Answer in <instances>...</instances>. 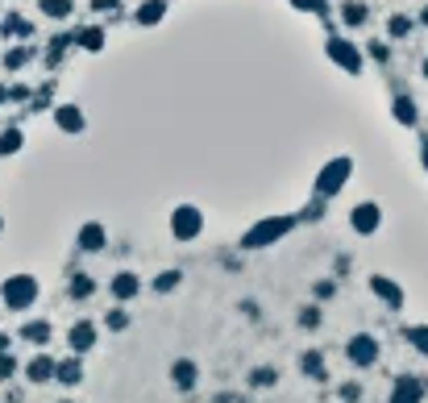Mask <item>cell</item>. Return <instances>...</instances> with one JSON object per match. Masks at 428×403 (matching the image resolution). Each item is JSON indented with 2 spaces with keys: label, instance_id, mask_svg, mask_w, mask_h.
Here are the masks:
<instances>
[{
  "label": "cell",
  "instance_id": "1",
  "mask_svg": "<svg viewBox=\"0 0 428 403\" xmlns=\"http://www.w3.org/2000/svg\"><path fill=\"white\" fill-rule=\"evenodd\" d=\"M325 58L333 63L341 75H366V54H362V46L354 42L345 30H329V38H325Z\"/></svg>",
  "mask_w": 428,
  "mask_h": 403
},
{
  "label": "cell",
  "instance_id": "2",
  "mask_svg": "<svg viewBox=\"0 0 428 403\" xmlns=\"http://www.w3.org/2000/svg\"><path fill=\"white\" fill-rule=\"evenodd\" d=\"M295 224H299L295 212H291V217H287V212L283 217H262V221H254L245 233H241V250H245V254H249V250H271L275 241H283Z\"/></svg>",
  "mask_w": 428,
  "mask_h": 403
},
{
  "label": "cell",
  "instance_id": "3",
  "mask_svg": "<svg viewBox=\"0 0 428 403\" xmlns=\"http://www.w3.org/2000/svg\"><path fill=\"white\" fill-rule=\"evenodd\" d=\"M38 295H42V283L34 279V274H8L4 283H0V304L8 308V312H25V308H34L38 304Z\"/></svg>",
  "mask_w": 428,
  "mask_h": 403
},
{
  "label": "cell",
  "instance_id": "4",
  "mask_svg": "<svg viewBox=\"0 0 428 403\" xmlns=\"http://www.w3.org/2000/svg\"><path fill=\"white\" fill-rule=\"evenodd\" d=\"M354 179V158L349 154H337L329 158L320 171H316V183H312V196H320V200H333L345 191V183Z\"/></svg>",
  "mask_w": 428,
  "mask_h": 403
},
{
  "label": "cell",
  "instance_id": "5",
  "mask_svg": "<svg viewBox=\"0 0 428 403\" xmlns=\"http://www.w3.org/2000/svg\"><path fill=\"white\" fill-rule=\"evenodd\" d=\"M167 229H171V237L175 241H200V233H204V208L200 204H191V200H183V204H175L171 208V221H167Z\"/></svg>",
  "mask_w": 428,
  "mask_h": 403
},
{
  "label": "cell",
  "instance_id": "6",
  "mask_svg": "<svg viewBox=\"0 0 428 403\" xmlns=\"http://www.w3.org/2000/svg\"><path fill=\"white\" fill-rule=\"evenodd\" d=\"M379 337H370V333H354L349 341H345V358L349 366H358V370H370V366H379Z\"/></svg>",
  "mask_w": 428,
  "mask_h": 403
},
{
  "label": "cell",
  "instance_id": "7",
  "mask_svg": "<svg viewBox=\"0 0 428 403\" xmlns=\"http://www.w3.org/2000/svg\"><path fill=\"white\" fill-rule=\"evenodd\" d=\"M50 121H54L58 134H67V137H84L88 134V113H84L79 104H71V100L54 104V108H50Z\"/></svg>",
  "mask_w": 428,
  "mask_h": 403
},
{
  "label": "cell",
  "instance_id": "8",
  "mask_svg": "<svg viewBox=\"0 0 428 403\" xmlns=\"http://www.w3.org/2000/svg\"><path fill=\"white\" fill-rule=\"evenodd\" d=\"M349 229H354L358 237H375L382 229V208L375 200H358V204L349 208Z\"/></svg>",
  "mask_w": 428,
  "mask_h": 403
},
{
  "label": "cell",
  "instance_id": "9",
  "mask_svg": "<svg viewBox=\"0 0 428 403\" xmlns=\"http://www.w3.org/2000/svg\"><path fill=\"white\" fill-rule=\"evenodd\" d=\"M96 341H100V328H96V320H88V316H84V320H75V324L67 328V350H71V354H79V358H84V354H92Z\"/></svg>",
  "mask_w": 428,
  "mask_h": 403
},
{
  "label": "cell",
  "instance_id": "10",
  "mask_svg": "<svg viewBox=\"0 0 428 403\" xmlns=\"http://www.w3.org/2000/svg\"><path fill=\"white\" fill-rule=\"evenodd\" d=\"M75 250L79 254H104L108 250V229L100 221H84L79 233H75Z\"/></svg>",
  "mask_w": 428,
  "mask_h": 403
},
{
  "label": "cell",
  "instance_id": "11",
  "mask_svg": "<svg viewBox=\"0 0 428 403\" xmlns=\"http://www.w3.org/2000/svg\"><path fill=\"white\" fill-rule=\"evenodd\" d=\"M337 21H341L345 34L366 30V25H370V4H366V0H341V4H337Z\"/></svg>",
  "mask_w": 428,
  "mask_h": 403
},
{
  "label": "cell",
  "instance_id": "12",
  "mask_svg": "<svg viewBox=\"0 0 428 403\" xmlns=\"http://www.w3.org/2000/svg\"><path fill=\"white\" fill-rule=\"evenodd\" d=\"M391 117L399 129H420V104L408 91H391Z\"/></svg>",
  "mask_w": 428,
  "mask_h": 403
},
{
  "label": "cell",
  "instance_id": "13",
  "mask_svg": "<svg viewBox=\"0 0 428 403\" xmlns=\"http://www.w3.org/2000/svg\"><path fill=\"white\" fill-rule=\"evenodd\" d=\"M424 378H416V374H399L395 383H391V399L387 403H424Z\"/></svg>",
  "mask_w": 428,
  "mask_h": 403
},
{
  "label": "cell",
  "instance_id": "14",
  "mask_svg": "<svg viewBox=\"0 0 428 403\" xmlns=\"http://www.w3.org/2000/svg\"><path fill=\"white\" fill-rule=\"evenodd\" d=\"M138 291H142V274H138V270H117V274H112V283H108V295H112L117 304L138 300Z\"/></svg>",
  "mask_w": 428,
  "mask_h": 403
},
{
  "label": "cell",
  "instance_id": "15",
  "mask_svg": "<svg viewBox=\"0 0 428 403\" xmlns=\"http://www.w3.org/2000/svg\"><path fill=\"white\" fill-rule=\"evenodd\" d=\"M75 46L88 50V54H100V50L108 46V25H104V21H88V25H79V30H75Z\"/></svg>",
  "mask_w": 428,
  "mask_h": 403
},
{
  "label": "cell",
  "instance_id": "16",
  "mask_svg": "<svg viewBox=\"0 0 428 403\" xmlns=\"http://www.w3.org/2000/svg\"><path fill=\"white\" fill-rule=\"evenodd\" d=\"M34 58H38V46H34V42H13L8 50H4L0 67H4L8 75H17V71H25V67H30Z\"/></svg>",
  "mask_w": 428,
  "mask_h": 403
},
{
  "label": "cell",
  "instance_id": "17",
  "mask_svg": "<svg viewBox=\"0 0 428 403\" xmlns=\"http://www.w3.org/2000/svg\"><path fill=\"white\" fill-rule=\"evenodd\" d=\"M34 21H25L21 13H4V21H0V38L4 42H34Z\"/></svg>",
  "mask_w": 428,
  "mask_h": 403
},
{
  "label": "cell",
  "instance_id": "18",
  "mask_svg": "<svg viewBox=\"0 0 428 403\" xmlns=\"http://www.w3.org/2000/svg\"><path fill=\"white\" fill-rule=\"evenodd\" d=\"M370 291L379 295V300L387 304V308H391V312H399V308L408 304V300H403V287H399L395 279H387V274H370Z\"/></svg>",
  "mask_w": 428,
  "mask_h": 403
},
{
  "label": "cell",
  "instance_id": "19",
  "mask_svg": "<svg viewBox=\"0 0 428 403\" xmlns=\"http://www.w3.org/2000/svg\"><path fill=\"white\" fill-rule=\"evenodd\" d=\"M167 0H138L134 4V25H142V30H154V25H162L167 21Z\"/></svg>",
  "mask_w": 428,
  "mask_h": 403
},
{
  "label": "cell",
  "instance_id": "20",
  "mask_svg": "<svg viewBox=\"0 0 428 403\" xmlns=\"http://www.w3.org/2000/svg\"><path fill=\"white\" fill-rule=\"evenodd\" d=\"M299 374L312 378V383H329V362H325V350H304L299 354Z\"/></svg>",
  "mask_w": 428,
  "mask_h": 403
},
{
  "label": "cell",
  "instance_id": "21",
  "mask_svg": "<svg viewBox=\"0 0 428 403\" xmlns=\"http://www.w3.org/2000/svg\"><path fill=\"white\" fill-rule=\"evenodd\" d=\"M75 46V30L71 34H54L46 42V50H42V63H46V71H58L63 67V58H67V50Z\"/></svg>",
  "mask_w": 428,
  "mask_h": 403
},
{
  "label": "cell",
  "instance_id": "22",
  "mask_svg": "<svg viewBox=\"0 0 428 403\" xmlns=\"http://www.w3.org/2000/svg\"><path fill=\"white\" fill-rule=\"evenodd\" d=\"M96 291H100V283H96L88 270H71V279H67V300L84 304V300H92Z\"/></svg>",
  "mask_w": 428,
  "mask_h": 403
},
{
  "label": "cell",
  "instance_id": "23",
  "mask_svg": "<svg viewBox=\"0 0 428 403\" xmlns=\"http://www.w3.org/2000/svg\"><path fill=\"white\" fill-rule=\"evenodd\" d=\"M171 383H175V391H191L200 383V366L191 358H175L171 362Z\"/></svg>",
  "mask_w": 428,
  "mask_h": 403
},
{
  "label": "cell",
  "instance_id": "24",
  "mask_svg": "<svg viewBox=\"0 0 428 403\" xmlns=\"http://www.w3.org/2000/svg\"><path fill=\"white\" fill-rule=\"evenodd\" d=\"M54 366H58V362L50 358V354H34V358L25 362V378H30L34 387H42V383L54 378Z\"/></svg>",
  "mask_w": 428,
  "mask_h": 403
},
{
  "label": "cell",
  "instance_id": "25",
  "mask_svg": "<svg viewBox=\"0 0 428 403\" xmlns=\"http://www.w3.org/2000/svg\"><path fill=\"white\" fill-rule=\"evenodd\" d=\"M17 337H21V341H30V345H38V350H46L50 337H54V328H50V320H25Z\"/></svg>",
  "mask_w": 428,
  "mask_h": 403
},
{
  "label": "cell",
  "instance_id": "26",
  "mask_svg": "<svg viewBox=\"0 0 428 403\" xmlns=\"http://www.w3.org/2000/svg\"><path fill=\"white\" fill-rule=\"evenodd\" d=\"M54 378H58L63 387H79V383H84V362H79V354L58 362V366H54Z\"/></svg>",
  "mask_w": 428,
  "mask_h": 403
},
{
  "label": "cell",
  "instance_id": "27",
  "mask_svg": "<svg viewBox=\"0 0 428 403\" xmlns=\"http://www.w3.org/2000/svg\"><path fill=\"white\" fill-rule=\"evenodd\" d=\"M412 30H416V17H408V13H391L387 17V38L391 42H408Z\"/></svg>",
  "mask_w": 428,
  "mask_h": 403
},
{
  "label": "cell",
  "instance_id": "28",
  "mask_svg": "<svg viewBox=\"0 0 428 403\" xmlns=\"http://www.w3.org/2000/svg\"><path fill=\"white\" fill-rule=\"evenodd\" d=\"M21 150H25V129L21 125H4L0 129V158H13Z\"/></svg>",
  "mask_w": 428,
  "mask_h": 403
},
{
  "label": "cell",
  "instance_id": "29",
  "mask_svg": "<svg viewBox=\"0 0 428 403\" xmlns=\"http://www.w3.org/2000/svg\"><path fill=\"white\" fill-rule=\"evenodd\" d=\"M362 54H366V63H375V67H391V42H382V38H366V42H362Z\"/></svg>",
  "mask_w": 428,
  "mask_h": 403
},
{
  "label": "cell",
  "instance_id": "30",
  "mask_svg": "<svg viewBox=\"0 0 428 403\" xmlns=\"http://www.w3.org/2000/svg\"><path fill=\"white\" fill-rule=\"evenodd\" d=\"M38 13L46 21H67L75 13V0H38Z\"/></svg>",
  "mask_w": 428,
  "mask_h": 403
},
{
  "label": "cell",
  "instance_id": "31",
  "mask_svg": "<svg viewBox=\"0 0 428 403\" xmlns=\"http://www.w3.org/2000/svg\"><path fill=\"white\" fill-rule=\"evenodd\" d=\"M291 8H295V13H308V17H320V21H325V17L333 13V0H291Z\"/></svg>",
  "mask_w": 428,
  "mask_h": 403
},
{
  "label": "cell",
  "instance_id": "32",
  "mask_svg": "<svg viewBox=\"0 0 428 403\" xmlns=\"http://www.w3.org/2000/svg\"><path fill=\"white\" fill-rule=\"evenodd\" d=\"M275 383H279V370H275V366L249 370V387H254V391H266V387H275Z\"/></svg>",
  "mask_w": 428,
  "mask_h": 403
},
{
  "label": "cell",
  "instance_id": "33",
  "mask_svg": "<svg viewBox=\"0 0 428 403\" xmlns=\"http://www.w3.org/2000/svg\"><path fill=\"white\" fill-rule=\"evenodd\" d=\"M320 320H325V308H320V304H304V308H299V328L316 333V328H320Z\"/></svg>",
  "mask_w": 428,
  "mask_h": 403
},
{
  "label": "cell",
  "instance_id": "34",
  "mask_svg": "<svg viewBox=\"0 0 428 403\" xmlns=\"http://www.w3.org/2000/svg\"><path fill=\"white\" fill-rule=\"evenodd\" d=\"M179 283H183V270H162V274L154 279V291H158V295H167V291H175Z\"/></svg>",
  "mask_w": 428,
  "mask_h": 403
},
{
  "label": "cell",
  "instance_id": "35",
  "mask_svg": "<svg viewBox=\"0 0 428 403\" xmlns=\"http://www.w3.org/2000/svg\"><path fill=\"white\" fill-rule=\"evenodd\" d=\"M104 328H112V333H125L129 328V312L117 304V308H108V316H104Z\"/></svg>",
  "mask_w": 428,
  "mask_h": 403
},
{
  "label": "cell",
  "instance_id": "36",
  "mask_svg": "<svg viewBox=\"0 0 428 403\" xmlns=\"http://www.w3.org/2000/svg\"><path fill=\"white\" fill-rule=\"evenodd\" d=\"M408 341H412L416 354H424L428 358V324H412V328H408Z\"/></svg>",
  "mask_w": 428,
  "mask_h": 403
},
{
  "label": "cell",
  "instance_id": "37",
  "mask_svg": "<svg viewBox=\"0 0 428 403\" xmlns=\"http://www.w3.org/2000/svg\"><path fill=\"white\" fill-rule=\"evenodd\" d=\"M17 370H21V362L13 358L8 350H0V383H8V378H13Z\"/></svg>",
  "mask_w": 428,
  "mask_h": 403
},
{
  "label": "cell",
  "instance_id": "38",
  "mask_svg": "<svg viewBox=\"0 0 428 403\" xmlns=\"http://www.w3.org/2000/svg\"><path fill=\"white\" fill-rule=\"evenodd\" d=\"M325 204H329V200H320V196H312V204H308V208H304V212H299V221H320V217H325V212H329V208H325Z\"/></svg>",
  "mask_w": 428,
  "mask_h": 403
},
{
  "label": "cell",
  "instance_id": "39",
  "mask_svg": "<svg viewBox=\"0 0 428 403\" xmlns=\"http://www.w3.org/2000/svg\"><path fill=\"white\" fill-rule=\"evenodd\" d=\"M34 88L30 84H8V104H30Z\"/></svg>",
  "mask_w": 428,
  "mask_h": 403
},
{
  "label": "cell",
  "instance_id": "40",
  "mask_svg": "<svg viewBox=\"0 0 428 403\" xmlns=\"http://www.w3.org/2000/svg\"><path fill=\"white\" fill-rule=\"evenodd\" d=\"M312 295H316V304H325V300H333V295H337V283H333V279H320V283L312 287Z\"/></svg>",
  "mask_w": 428,
  "mask_h": 403
},
{
  "label": "cell",
  "instance_id": "41",
  "mask_svg": "<svg viewBox=\"0 0 428 403\" xmlns=\"http://www.w3.org/2000/svg\"><path fill=\"white\" fill-rule=\"evenodd\" d=\"M337 395H341L345 403H358V399H362V387H358V383H341V391H337Z\"/></svg>",
  "mask_w": 428,
  "mask_h": 403
},
{
  "label": "cell",
  "instance_id": "42",
  "mask_svg": "<svg viewBox=\"0 0 428 403\" xmlns=\"http://www.w3.org/2000/svg\"><path fill=\"white\" fill-rule=\"evenodd\" d=\"M125 0H92V13H121Z\"/></svg>",
  "mask_w": 428,
  "mask_h": 403
},
{
  "label": "cell",
  "instance_id": "43",
  "mask_svg": "<svg viewBox=\"0 0 428 403\" xmlns=\"http://www.w3.org/2000/svg\"><path fill=\"white\" fill-rule=\"evenodd\" d=\"M420 167H424V175H428V134L420 137Z\"/></svg>",
  "mask_w": 428,
  "mask_h": 403
},
{
  "label": "cell",
  "instance_id": "44",
  "mask_svg": "<svg viewBox=\"0 0 428 403\" xmlns=\"http://www.w3.org/2000/svg\"><path fill=\"white\" fill-rule=\"evenodd\" d=\"M416 25H424L428 30V0H424V8H420V17H416Z\"/></svg>",
  "mask_w": 428,
  "mask_h": 403
},
{
  "label": "cell",
  "instance_id": "45",
  "mask_svg": "<svg viewBox=\"0 0 428 403\" xmlns=\"http://www.w3.org/2000/svg\"><path fill=\"white\" fill-rule=\"evenodd\" d=\"M420 79H424V84H428V54H424V58H420Z\"/></svg>",
  "mask_w": 428,
  "mask_h": 403
},
{
  "label": "cell",
  "instance_id": "46",
  "mask_svg": "<svg viewBox=\"0 0 428 403\" xmlns=\"http://www.w3.org/2000/svg\"><path fill=\"white\" fill-rule=\"evenodd\" d=\"M8 104V84H0V108Z\"/></svg>",
  "mask_w": 428,
  "mask_h": 403
},
{
  "label": "cell",
  "instance_id": "47",
  "mask_svg": "<svg viewBox=\"0 0 428 403\" xmlns=\"http://www.w3.org/2000/svg\"><path fill=\"white\" fill-rule=\"evenodd\" d=\"M0 350H8V333H0Z\"/></svg>",
  "mask_w": 428,
  "mask_h": 403
},
{
  "label": "cell",
  "instance_id": "48",
  "mask_svg": "<svg viewBox=\"0 0 428 403\" xmlns=\"http://www.w3.org/2000/svg\"><path fill=\"white\" fill-rule=\"evenodd\" d=\"M0 233H4V217H0Z\"/></svg>",
  "mask_w": 428,
  "mask_h": 403
},
{
  "label": "cell",
  "instance_id": "49",
  "mask_svg": "<svg viewBox=\"0 0 428 403\" xmlns=\"http://www.w3.org/2000/svg\"><path fill=\"white\" fill-rule=\"evenodd\" d=\"M58 403H75V399H58Z\"/></svg>",
  "mask_w": 428,
  "mask_h": 403
}]
</instances>
